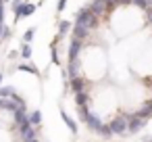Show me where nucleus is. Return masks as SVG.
<instances>
[{"label": "nucleus", "mask_w": 152, "mask_h": 142, "mask_svg": "<svg viewBox=\"0 0 152 142\" xmlns=\"http://www.w3.org/2000/svg\"><path fill=\"white\" fill-rule=\"evenodd\" d=\"M38 11V4H34V2H27V0H25V2H23V7L15 13V23L17 21H21V19H25V17H29V15H34Z\"/></svg>", "instance_id": "nucleus-7"}, {"label": "nucleus", "mask_w": 152, "mask_h": 142, "mask_svg": "<svg viewBox=\"0 0 152 142\" xmlns=\"http://www.w3.org/2000/svg\"><path fill=\"white\" fill-rule=\"evenodd\" d=\"M36 27H27L25 29V34H23V42H27V44H31L34 42V38H36Z\"/></svg>", "instance_id": "nucleus-20"}, {"label": "nucleus", "mask_w": 152, "mask_h": 142, "mask_svg": "<svg viewBox=\"0 0 152 142\" xmlns=\"http://www.w3.org/2000/svg\"><path fill=\"white\" fill-rule=\"evenodd\" d=\"M131 2H133L135 7H140L142 11H148V9L152 7V0H131Z\"/></svg>", "instance_id": "nucleus-22"}, {"label": "nucleus", "mask_w": 152, "mask_h": 142, "mask_svg": "<svg viewBox=\"0 0 152 142\" xmlns=\"http://www.w3.org/2000/svg\"><path fill=\"white\" fill-rule=\"evenodd\" d=\"M83 121H86V125H88L92 132H96V134H98V132H100V127L104 125V123H102V119H100L96 113H88V115L83 117Z\"/></svg>", "instance_id": "nucleus-9"}, {"label": "nucleus", "mask_w": 152, "mask_h": 142, "mask_svg": "<svg viewBox=\"0 0 152 142\" xmlns=\"http://www.w3.org/2000/svg\"><path fill=\"white\" fill-rule=\"evenodd\" d=\"M17 71H23V73H31V75H36V77L40 75L38 67H36V65H29L27 61H25V63H19V65H17Z\"/></svg>", "instance_id": "nucleus-15"}, {"label": "nucleus", "mask_w": 152, "mask_h": 142, "mask_svg": "<svg viewBox=\"0 0 152 142\" xmlns=\"http://www.w3.org/2000/svg\"><path fill=\"white\" fill-rule=\"evenodd\" d=\"M13 121H15V125H21V123H25L27 121V113H25V107H19L15 113H13Z\"/></svg>", "instance_id": "nucleus-16"}, {"label": "nucleus", "mask_w": 152, "mask_h": 142, "mask_svg": "<svg viewBox=\"0 0 152 142\" xmlns=\"http://www.w3.org/2000/svg\"><path fill=\"white\" fill-rule=\"evenodd\" d=\"M133 115L140 117V119H150V117H152V100H144L142 107H140Z\"/></svg>", "instance_id": "nucleus-11"}, {"label": "nucleus", "mask_w": 152, "mask_h": 142, "mask_svg": "<svg viewBox=\"0 0 152 142\" xmlns=\"http://www.w3.org/2000/svg\"><path fill=\"white\" fill-rule=\"evenodd\" d=\"M86 88H88V79L83 75H77V77H71L69 79V90H73L75 94L77 92H83Z\"/></svg>", "instance_id": "nucleus-10"}, {"label": "nucleus", "mask_w": 152, "mask_h": 142, "mask_svg": "<svg viewBox=\"0 0 152 142\" xmlns=\"http://www.w3.org/2000/svg\"><path fill=\"white\" fill-rule=\"evenodd\" d=\"M17 57H19V50H11V52H9V59H11V61L17 59Z\"/></svg>", "instance_id": "nucleus-27"}, {"label": "nucleus", "mask_w": 152, "mask_h": 142, "mask_svg": "<svg viewBox=\"0 0 152 142\" xmlns=\"http://www.w3.org/2000/svg\"><path fill=\"white\" fill-rule=\"evenodd\" d=\"M2 2H4V4H7V2H11V0H2Z\"/></svg>", "instance_id": "nucleus-31"}, {"label": "nucleus", "mask_w": 152, "mask_h": 142, "mask_svg": "<svg viewBox=\"0 0 152 142\" xmlns=\"http://www.w3.org/2000/svg\"><path fill=\"white\" fill-rule=\"evenodd\" d=\"M2 79H4V75H2V71H0V86H2Z\"/></svg>", "instance_id": "nucleus-29"}, {"label": "nucleus", "mask_w": 152, "mask_h": 142, "mask_svg": "<svg viewBox=\"0 0 152 142\" xmlns=\"http://www.w3.org/2000/svg\"><path fill=\"white\" fill-rule=\"evenodd\" d=\"M27 142H38V138H31V140H27Z\"/></svg>", "instance_id": "nucleus-30"}, {"label": "nucleus", "mask_w": 152, "mask_h": 142, "mask_svg": "<svg viewBox=\"0 0 152 142\" xmlns=\"http://www.w3.org/2000/svg\"><path fill=\"white\" fill-rule=\"evenodd\" d=\"M81 75L86 79H100L108 69V54L102 44H86L81 50Z\"/></svg>", "instance_id": "nucleus-2"}, {"label": "nucleus", "mask_w": 152, "mask_h": 142, "mask_svg": "<svg viewBox=\"0 0 152 142\" xmlns=\"http://www.w3.org/2000/svg\"><path fill=\"white\" fill-rule=\"evenodd\" d=\"M73 29V21H69V19H61L58 21V36L61 38H67V34Z\"/></svg>", "instance_id": "nucleus-14"}, {"label": "nucleus", "mask_w": 152, "mask_h": 142, "mask_svg": "<svg viewBox=\"0 0 152 142\" xmlns=\"http://www.w3.org/2000/svg\"><path fill=\"white\" fill-rule=\"evenodd\" d=\"M146 121H148V119H140V117H135V115H127V132H129V134H137V132L146 125Z\"/></svg>", "instance_id": "nucleus-8"}, {"label": "nucleus", "mask_w": 152, "mask_h": 142, "mask_svg": "<svg viewBox=\"0 0 152 142\" xmlns=\"http://www.w3.org/2000/svg\"><path fill=\"white\" fill-rule=\"evenodd\" d=\"M61 119H63V123L69 127V132H71V134H77V132H79V127H77L75 119H71V117L67 115V111H63V109H61Z\"/></svg>", "instance_id": "nucleus-13"}, {"label": "nucleus", "mask_w": 152, "mask_h": 142, "mask_svg": "<svg viewBox=\"0 0 152 142\" xmlns=\"http://www.w3.org/2000/svg\"><path fill=\"white\" fill-rule=\"evenodd\" d=\"M100 2H102V4L106 7V11L110 13V11H113V9H115V7L119 4V0H100Z\"/></svg>", "instance_id": "nucleus-23"}, {"label": "nucleus", "mask_w": 152, "mask_h": 142, "mask_svg": "<svg viewBox=\"0 0 152 142\" xmlns=\"http://www.w3.org/2000/svg\"><path fill=\"white\" fill-rule=\"evenodd\" d=\"M65 7H67V0H58V4H56V13L61 15V13L65 11Z\"/></svg>", "instance_id": "nucleus-26"}, {"label": "nucleus", "mask_w": 152, "mask_h": 142, "mask_svg": "<svg viewBox=\"0 0 152 142\" xmlns=\"http://www.w3.org/2000/svg\"><path fill=\"white\" fill-rule=\"evenodd\" d=\"M146 25H148V27L152 29V7H150V9L146 11Z\"/></svg>", "instance_id": "nucleus-25"}, {"label": "nucleus", "mask_w": 152, "mask_h": 142, "mask_svg": "<svg viewBox=\"0 0 152 142\" xmlns=\"http://www.w3.org/2000/svg\"><path fill=\"white\" fill-rule=\"evenodd\" d=\"M83 46H86V42H81V40H77V38L71 36V38H69V44H67V61H71V59H79Z\"/></svg>", "instance_id": "nucleus-5"}, {"label": "nucleus", "mask_w": 152, "mask_h": 142, "mask_svg": "<svg viewBox=\"0 0 152 142\" xmlns=\"http://www.w3.org/2000/svg\"><path fill=\"white\" fill-rule=\"evenodd\" d=\"M98 134H100L102 138H110V136H113V132H110V127H108V123H104V125L100 127V132H98Z\"/></svg>", "instance_id": "nucleus-24"}, {"label": "nucleus", "mask_w": 152, "mask_h": 142, "mask_svg": "<svg viewBox=\"0 0 152 142\" xmlns=\"http://www.w3.org/2000/svg\"><path fill=\"white\" fill-rule=\"evenodd\" d=\"M144 25H146V11H142L133 2L119 4L108 13V27H110V32L117 40L131 38Z\"/></svg>", "instance_id": "nucleus-1"}, {"label": "nucleus", "mask_w": 152, "mask_h": 142, "mask_svg": "<svg viewBox=\"0 0 152 142\" xmlns=\"http://www.w3.org/2000/svg\"><path fill=\"white\" fill-rule=\"evenodd\" d=\"M142 142H152V136H144V138H142Z\"/></svg>", "instance_id": "nucleus-28"}, {"label": "nucleus", "mask_w": 152, "mask_h": 142, "mask_svg": "<svg viewBox=\"0 0 152 142\" xmlns=\"http://www.w3.org/2000/svg\"><path fill=\"white\" fill-rule=\"evenodd\" d=\"M73 25H86V27H90L92 32H96V29L100 27V17H96V15L90 11V7L86 4V7H81V9L77 11Z\"/></svg>", "instance_id": "nucleus-4"}, {"label": "nucleus", "mask_w": 152, "mask_h": 142, "mask_svg": "<svg viewBox=\"0 0 152 142\" xmlns=\"http://www.w3.org/2000/svg\"><path fill=\"white\" fill-rule=\"evenodd\" d=\"M19 57H21L23 61H31V57H34V50H31V44H27V42H23V44H21V50H19Z\"/></svg>", "instance_id": "nucleus-17"}, {"label": "nucleus", "mask_w": 152, "mask_h": 142, "mask_svg": "<svg viewBox=\"0 0 152 142\" xmlns=\"http://www.w3.org/2000/svg\"><path fill=\"white\" fill-rule=\"evenodd\" d=\"M108 127H110L113 136H123V134L127 132V117H123V115L113 117V119L108 121Z\"/></svg>", "instance_id": "nucleus-6"}, {"label": "nucleus", "mask_w": 152, "mask_h": 142, "mask_svg": "<svg viewBox=\"0 0 152 142\" xmlns=\"http://www.w3.org/2000/svg\"><path fill=\"white\" fill-rule=\"evenodd\" d=\"M131 71L144 75V77H152V40H146L137 50L135 57H131Z\"/></svg>", "instance_id": "nucleus-3"}, {"label": "nucleus", "mask_w": 152, "mask_h": 142, "mask_svg": "<svg viewBox=\"0 0 152 142\" xmlns=\"http://www.w3.org/2000/svg\"><path fill=\"white\" fill-rule=\"evenodd\" d=\"M75 104H77V107H83V104H88V94H86V90L75 94Z\"/></svg>", "instance_id": "nucleus-21"}, {"label": "nucleus", "mask_w": 152, "mask_h": 142, "mask_svg": "<svg viewBox=\"0 0 152 142\" xmlns=\"http://www.w3.org/2000/svg\"><path fill=\"white\" fill-rule=\"evenodd\" d=\"M27 119H29V123H31L34 127H36V125H40V123H42V111H40V109H36L34 113H29V115H27Z\"/></svg>", "instance_id": "nucleus-18"}, {"label": "nucleus", "mask_w": 152, "mask_h": 142, "mask_svg": "<svg viewBox=\"0 0 152 142\" xmlns=\"http://www.w3.org/2000/svg\"><path fill=\"white\" fill-rule=\"evenodd\" d=\"M15 88L13 86H0V98H13Z\"/></svg>", "instance_id": "nucleus-19"}, {"label": "nucleus", "mask_w": 152, "mask_h": 142, "mask_svg": "<svg viewBox=\"0 0 152 142\" xmlns=\"http://www.w3.org/2000/svg\"><path fill=\"white\" fill-rule=\"evenodd\" d=\"M88 7H90V11H92L96 17H100V19L106 15V7L100 2V0H92V2H88Z\"/></svg>", "instance_id": "nucleus-12"}]
</instances>
